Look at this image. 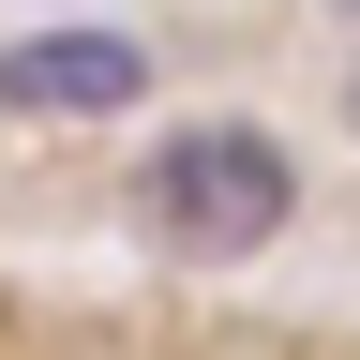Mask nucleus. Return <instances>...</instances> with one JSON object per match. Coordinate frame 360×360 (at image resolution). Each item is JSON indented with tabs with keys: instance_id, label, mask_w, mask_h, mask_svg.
<instances>
[{
	"instance_id": "1",
	"label": "nucleus",
	"mask_w": 360,
	"mask_h": 360,
	"mask_svg": "<svg viewBox=\"0 0 360 360\" xmlns=\"http://www.w3.org/2000/svg\"><path fill=\"white\" fill-rule=\"evenodd\" d=\"M135 225L180 255V270H240L300 225V165L270 150L255 120H180L150 165H135Z\"/></svg>"
},
{
	"instance_id": "2",
	"label": "nucleus",
	"mask_w": 360,
	"mask_h": 360,
	"mask_svg": "<svg viewBox=\"0 0 360 360\" xmlns=\"http://www.w3.org/2000/svg\"><path fill=\"white\" fill-rule=\"evenodd\" d=\"M0 105L15 120H120V105H150V45H120V30H30V45H0Z\"/></svg>"
},
{
	"instance_id": "3",
	"label": "nucleus",
	"mask_w": 360,
	"mask_h": 360,
	"mask_svg": "<svg viewBox=\"0 0 360 360\" xmlns=\"http://www.w3.org/2000/svg\"><path fill=\"white\" fill-rule=\"evenodd\" d=\"M345 120H360V90H345Z\"/></svg>"
},
{
	"instance_id": "4",
	"label": "nucleus",
	"mask_w": 360,
	"mask_h": 360,
	"mask_svg": "<svg viewBox=\"0 0 360 360\" xmlns=\"http://www.w3.org/2000/svg\"><path fill=\"white\" fill-rule=\"evenodd\" d=\"M345 15H360V0H345Z\"/></svg>"
}]
</instances>
